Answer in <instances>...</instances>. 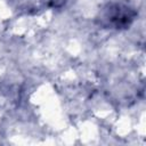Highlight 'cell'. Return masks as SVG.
<instances>
[{
	"label": "cell",
	"mask_w": 146,
	"mask_h": 146,
	"mask_svg": "<svg viewBox=\"0 0 146 146\" xmlns=\"http://www.w3.org/2000/svg\"><path fill=\"white\" fill-rule=\"evenodd\" d=\"M135 13L127 6L122 5H108L105 8L102 19L113 29L127 27L133 21Z\"/></svg>",
	"instance_id": "1"
}]
</instances>
